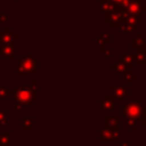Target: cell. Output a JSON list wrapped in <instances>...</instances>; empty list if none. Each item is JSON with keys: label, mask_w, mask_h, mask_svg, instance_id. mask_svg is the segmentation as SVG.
Masks as SVG:
<instances>
[{"label": "cell", "mask_w": 146, "mask_h": 146, "mask_svg": "<svg viewBox=\"0 0 146 146\" xmlns=\"http://www.w3.org/2000/svg\"><path fill=\"white\" fill-rule=\"evenodd\" d=\"M36 83H38L36 80H33V84L31 86H18L11 94L14 100L21 106L23 105L31 106L33 102L38 99Z\"/></svg>", "instance_id": "6da1fadb"}, {"label": "cell", "mask_w": 146, "mask_h": 146, "mask_svg": "<svg viewBox=\"0 0 146 146\" xmlns=\"http://www.w3.org/2000/svg\"><path fill=\"white\" fill-rule=\"evenodd\" d=\"M38 60L31 55H24L19 58L18 60V66H17V73L19 75H26V74H36Z\"/></svg>", "instance_id": "7a4b0ae2"}, {"label": "cell", "mask_w": 146, "mask_h": 146, "mask_svg": "<svg viewBox=\"0 0 146 146\" xmlns=\"http://www.w3.org/2000/svg\"><path fill=\"white\" fill-rule=\"evenodd\" d=\"M121 113L124 117L139 120V117L141 115V102L140 100H131V102L125 103L121 108Z\"/></svg>", "instance_id": "3957f363"}, {"label": "cell", "mask_w": 146, "mask_h": 146, "mask_svg": "<svg viewBox=\"0 0 146 146\" xmlns=\"http://www.w3.org/2000/svg\"><path fill=\"white\" fill-rule=\"evenodd\" d=\"M106 16H105V21L107 23H110V26L115 29V27H120L121 26V23L123 21V16H122V13L120 10V8L116 6V8L112 11H108V13H105Z\"/></svg>", "instance_id": "277c9868"}, {"label": "cell", "mask_w": 146, "mask_h": 146, "mask_svg": "<svg viewBox=\"0 0 146 146\" xmlns=\"http://www.w3.org/2000/svg\"><path fill=\"white\" fill-rule=\"evenodd\" d=\"M111 90L113 92V97L117 100H123L127 96L131 94V90L127 89V86L124 84H113L111 86Z\"/></svg>", "instance_id": "5b68a950"}, {"label": "cell", "mask_w": 146, "mask_h": 146, "mask_svg": "<svg viewBox=\"0 0 146 146\" xmlns=\"http://www.w3.org/2000/svg\"><path fill=\"white\" fill-rule=\"evenodd\" d=\"M125 10L128 11V14L135 16H140L141 13H146V8L143 7L141 0H130Z\"/></svg>", "instance_id": "8992f818"}, {"label": "cell", "mask_w": 146, "mask_h": 146, "mask_svg": "<svg viewBox=\"0 0 146 146\" xmlns=\"http://www.w3.org/2000/svg\"><path fill=\"white\" fill-rule=\"evenodd\" d=\"M0 44L2 46H11L14 48H17V34L11 32H0Z\"/></svg>", "instance_id": "52a82bcc"}, {"label": "cell", "mask_w": 146, "mask_h": 146, "mask_svg": "<svg viewBox=\"0 0 146 146\" xmlns=\"http://www.w3.org/2000/svg\"><path fill=\"white\" fill-rule=\"evenodd\" d=\"M114 97L113 96H106L100 103H99V106L103 111H106V112H112L114 111L115 108V102H114Z\"/></svg>", "instance_id": "ba28073f"}, {"label": "cell", "mask_w": 146, "mask_h": 146, "mask_svg": "<svg viewBox=\"0 0 146 146\" xmlns=\"http://www.w3.org/2000/svg\"><path fill=\"white\" fill-rule=\"evenodd\" d=\"M130 46L131 49H146V41L145 39L141 36L140 33H137L135 38H132L130 40Z\"/></svg>", "instance_id": "9c48e42d"}, {"label": "cell", "mask_w": 146, "mask_h": 146, "mask_svg": "<svg viewBox=\"0 0 146 146\" xmlns=\"http://www.w3.org/2000/svg\"><path fill=\"white\" fill-rule=\"evenodd\" d=\"M99 140L102 143H112L113 141V135L112 130L107 127L99 129Z\"/></svg>", "instance_id": "30bf717a"}, {"label": "cell", "mask_w": 146, "mask_h": 146, "mask_svg": "<svg viewBox=\"0 0 146 146\" xmlns=\"http://www.w3.org/2000/svg\"><path fill=\"white\" fill-rule=\"evenodd\" d=\"M130 67L131 66H129V65H127V64H124L121 59H115V62L113 63V64H111V68L112 70H114L117 74H120V73H122V72H129L130 71Z\"/></svg>", "instance_id": "8fae6325"}, {"label": "cell", "mask_w": 146, "mask_h": 146, "mask_svg": "<svg viewBox=\"0 0 146 146\" xmlns=\"http://www.w3.org/2000/svg\"><path fill=\"white\" fill-rule=\"evenodd\" d=\"M0 55L5 58H10V59H15L17 57L16 55V48L11 47V46H2V48H0Z\"/></svg>", "instance_id": "7c38bea8"}, {"label": "cell", "mask_w": 146, "mask_h": 146, "mask_svg": "<svg viewBox=\"0 0 146 146\" xmlns=\"http://www.w3.org/2000/svg\"><path fill=\"white\" fill-rule=\"evenodd\" d=\"M115 8H116V5L114 2H112L111 0H102V2L99 5V10H102L103 13L112 11Z\"/></svg>", "instance_id": "4fadbf2b"}, {"label": "cell", "mask_w": 146, "mask_h": 146, "mask_svg": "<svg viewBox=\"0 0 146 146\" xmlns=\"http://www.w3.org/2000/svg\"><path fill=\"white\" fill-rule=\"evenodd\" d=\"M135 62H137L140 65L146 64V49H137L135 55Z\"/></svg>", "instance_id": "5bb4252c"}, {"label": "cell", "mask_w": 146, "mask_h": 146, "mask_svg": "<svg viewBox=\"0 0 146 146\" xmlns=\"http://www.w3.org/2000/svg\"><path fill=\"white\" fill-rule=\"evenodd\" d=\"M120 125V116H105V127L115 128Z\"/></svg>", "instance_id": "9a60e30c"}, {"label": "cell", "mask_w": 146, "mask_h": 146, "mask_svg": "<svg viewBox=\"0 0 146 146\" xmlns=\"http://www.w3.org/2000/svg\"><path fill=\"white\" fill-rule=\"evenodd\" d=\"M120 29H121V30H122V32H124V33H132V32H135V31H136V24L130 23V22H128V21L123 19V21H122V23H121Z\"/></svg>", "instance_id": "2e32d148"}, {"label": "cell", "mask_w": 146, "mask_h": 146, "mask_svg": "<svg viewBox=\"0 0 146 146\" xmlns=\"http://www.w3.org/2000/svg\"><path fill=\"white\" fill-rule=\"evenodd\" d=\"M120 59H121L124 64L131 66V65L135 63V57H133V55H132V52H131V49H127L125 52L122 55V57H121Z\"/></svg>", "instance_id": "e0dca14e"}, {"label": "cell", "mask_w": 146, "mask_h": 146, "mask_svg": "<svg viewBox=\"0 0 146 146\" xmlns=\"http://www.w3.org/2000/svg\"><path fill=\"white\" fill-rule=\"evenodd\" d=\"M0 146H11V131L0 132Z\"/></svg>", "instance_id": "ac0fdd59"}, {"label": "cell", "mask_w": 146, "mask_h": 146, "mask_svg": "<svg viewBox=\"0 0 146 146\" xmlns=\"http://www.w3.org/2000/svg\"><path fill=\"white\" fill-rule=\"evenodd\" d=\"M33 129V120L30 116H25L22 121V130L25 132H30Z\"/></svg>", "instance_id": "d6986e66"}, {"label": "cell", "mask_w": 146, "mask_h": 146, "mask_svg": "<svg viewBox=\"0 0 146 146\" xmlns=\"http://www.w3.org/2000/svg\"><path fill=\"white\" fill-rule=\"evenodd\" d=\"M120 79L123 80V81H125V83L129 86L131 83V81L136 80V75L132 74L130 71L129 72H122V73H120Z\"/></svg>", "instance_id": "ffe728a7"}, {"label": "cell", "mask_w": 146, "mask_h": 146, "mask_svg": "<svg viewBox=\"0 0 146 146\" xmlns=\"http://www.w3.org/2000/svg\"><path fill=\"white\" fill-rule=\"evenodd\" d=\"M95 42L98 43V44H100V43L108 44V43H111V36L108 34H106V33H100L98 35V38L95 39Z\"/></svg>", "instance_id": "44dd1931"}, {"label": "cell", "mask_w": 146, "mask_h": 146, "mask_svg": "<svg viewBox=\"0 0 146 146\" xmlns=\"http://www.w3.org/2000/svg\"><path fill=\"white\" fill-rule=\"evenodd\" d=\"M112 130V135H113V141L115 143H119L121 140V128L120 125L119 127H115V128H110Z\"/></svg>", "instance_id": "7402d4cb"}, {"label": "cell", "mask_w": 146, "mask_h": 146, "mask_svg": "<svg viewBox=\"0 0 146 146\" xmlns=\"http://www.w3.org/2000/svg\"><path fill=\"white\" fill-rule=\"evenodd\" d=\"M11 94H13L11 90H8L5 86H1V84H0V100L6 99L7 96H9V95H11Z\"/></svg>", "instance_id": "603a6c76"}, {"label": "cell", "mask_w": 146, "mask_h": 146, "mask_svg": "<svg viewBox=\"0 0 146 146\" xmlns=\"http://www.w3.org/2000/svg\"><path fill=\"white\" fill-rule=\"evenodd\" d=\"M7 124V112L2 111L1 110V106H0V127H5Z\"/></svg>", "instance_id": "cb8c5ba5"}, {"label": "cell", "mask_w": 146, "mask_h": 146, "mask_svg": "<svg viewBox=\"0 0 146 146\" xmlns=\"http://www.w3.org/2000/svg\"><path fill=\"white\" fill-rule=\"evenodd\" d=\"M139 121L141 123V127H146V106L141 105V115L139 117Z\"/></svg>", "instance_id": "d4e9b609"}, {"label": "cell", "mask_w": 146, "mask_h": 146, "mask_svg": "<svg viewBox=\"0 0 146 146\" xmlns=\"http://www.w3.org/2000/svg\"><path fill=\"white\" fill-rule=\"evenodd\" d=\"M99 52L103 54V55H105L106 57H110V56H111L110 49H107V48H106V44H104V43H100V44H99Z\"/></svg>", "instance_id": "484cf974"}, {"label": "cell", "mask_w": 146, "mask_h": 146, "mask_svg": "<svg viewBox=\"0 0 146 146\" xmlns=\"http://www.w3.org/2000/svg\"><path fill=\"white\" fill-rule=\"evenodd\" d=\"M135 121H136V120H133V119H129V117H127V121H125V125H127L128 128H130V129H131V131H136Z\"/></svg>", "instance_id": "4316f807"}, {"label": "cell", "mask_w": 146, "mask_h": 146, "mask_svg": "<svg viewBox=\"0 0 146 146\" xmlns=\"http://www.w3.org/2000/svg\"><path fill=\"white\" fill-rule=\"evenodd\" d=\"M6 21H7V14H6V13L0 11V24L6 23Z\"/></svg>", "instance_id": "83f0119b"}, {"label": "cell", "mask_w": 146, "mask_h": 146, "mask_svg": "<svg viewBox=\"0 0 146 146\" xmlns=\"http://www.w3.org/2000/svg\"><path fill=\"white\" fill-rule=\"evenodd\" d=\"M21 108H22V106H21V105H18V104H16V105H13V106H11V110H13V111H21Z\"/></svg>", "instance_id": "f1b7e54d"}, {"label": "cell", "mask_w": 146, "mask_h": 146, "mask_svg": "<svg viewBox=\"0 0 146 146\" xmlns=\"http://www.w3.org/2000/svg\"><path fill=\"white\" fill-rule=\"evenodd\" d=\"M11 31H13V29H11V27H7V29H2V30H1V32H3V33L11 32Z\"/></svg>", "instance_id": "f546056e"}, {"label": "cell", "mask_w": 146, "mask_h": 146, "mask_svg": "<svg viewBox=\"0 0 146 146\" xmlns=\"http://www.w3.org/2000/svg\"><path fill=\"white\" fill-rule=\"evenodd\" d=\"M112 2H114L116 6H120L121 5V2H122V0H111Z\"/></svg>", "instance_id": "4dcf8cb0"}, {"label": "cell", "mask_w": 146, "mask_h": 146, "mask_svg": "<svg viewBox=\"0 0 146 146\" xmlns=\"http://www.w3.org/2000/svg\"><path fill=\"white\" fill-rule=\"evenodd\" d=\"M121 146H131V145H130V143L125 141V143H121Z\"/></svg>", "instance_id": "1f68e13d"}, {"label": "cell", "mask_w": 146, "mask_h": 146, "mask_svg": "<svg viewBox=\"0 0 146 146\" xmlns=\"http://www.w3.org/2000/svg\"><path fill=\"white\" fill-rule=\"evenodd\" d=\"M2 2H5V1H10V2H16L17 0H1Z\"/></svg>", "instance_id": "d6a6232c"}]
</instances>
